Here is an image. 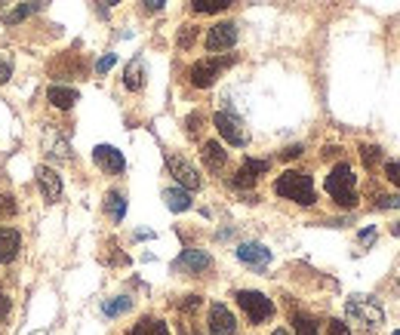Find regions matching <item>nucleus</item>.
I'll list each match as a JSON object with an SVG mask.
<instances>
[{
    "label": "nucleus",
    "instance_id": "1",
    "mask_svg": "<svg viewBox=\"0 0 400 335\" xmlns=\"http://www.w3.org/2000/svg\"><path fill=\"white\" fill-rule=\"evenodd\" d=\"M327 194L345 209L357 206V176L351 173L348 163H336L333 166V173L327 176Z\"/></svg>",
    "mask_w": 400,
    "mask_h": 335
},
{
    "label": "nucleus",
    "instance_id": "2",
    "mask_svg": "<svg viewBox=\"0 0 400 335\" xmlns=\"http://www.w3.org/2000/svg\"><path fill=\"white\" fill-rule=\"evenodd\" d=\"M274 191L280 194V197H287V200H296L299 206H311L314 200H317L311 176H308V173H299V169H287V173H283V176L274 182Z\"/></svg>",
    "mask_w": 400,
    "mask_h": 335
},
{
    "label": "nucleus",
    "instance_id": "3",
    "mask_svg": "<svg viewBox=\"0 0 400 335\" xmlns=\"http://www.w3.org/2000/svg\"><path fill=\"white\" fill-rule=\"evenodd\" d=\"M237 299V305L243 308V314H246V320L250 323H265V320H271L274 317V301L268 299V295H262L256 290H241L234 295Z\"/></svg>",
    "mask_w": 400,
    "mask_h": 335
},
{
    "label": "nucleus",
    "instance_id": "4",
    "mask_svg": "<svg viewBox=\"0 0 400 335\" xmlns=\"http://www.w3.org/2000/svg\"><path fill=\"white\" fill-rule=\"evenodd\" d=\"M345 314L351 317L354 323H360L366 329H376V326H379L382 320H385V314H382V308H379V301L376 299H364V295H354V299H348V305H345Z\"/></svg>",
    "mask_w": 400,
    "mask_h": 335
},
{
    "label": "nucleus",
    "instance_id": "5",
    "mask_svg": "<svg viewBox=\"0 0 400 335\" xmlns=\"http://www.w3.org/2000/svg\"><path fill=\"white\" fill-rule=\"evenodd\" d=\"M234 56H222V59H203L197 62L194 68H191V83H194L197 90H210L215 80H219V74L225 71V68L234 65Z\"/></svg>",
    "mask_w": 400,
    "mask_h": 335
},
{
    "label": "nucleus",
    "instance_id": "6",
    "mask_svg": "<svg viewBox=\"0 0 400 335\" xmlns=\"http://www.w3.org/2000/svg\"><path fill=\"white\" fill-rule=\"evenodd\" d=\"M213 123H215V129H219V136L225 138L228 145L243 148L246 142H250V132H246L243 120H241V117H237V114H231V111H215Z\"/></svg>",
    "mask_w": 400,
    "mask_h": 335
},
{
    "label": "nucleus",
    "instance_id": "7",
    "mask_svg": "<svg viewBox=\"0 0 400 335\" xmlns=\"http://www.w3.org/2000/svg\"><path fill=\"white\" fill-rule=\"evenodd\" d=\"M166 169H169V176H176V182H179L185 191H197L200 185H203V178H200L197 169L191 166L188 160L176 157V154H166Z\"/></svg>",
    "mask_w": 400,
    "mask_h": 335
},
{
    "label": "nucleus",
    "instance_id": "8",
    "mask_svg": "<svg viewBox=\"0 0 400 335\" xmlns=\"http://www.w3.org/2000/svg\"><path fill=\"white\" fill-rule=\"evenodd\" d=\"M176 271H185V274H203V271L213 268V255L203 252V249H185L179 259L173 262Z\"/></svg>",
    "mask_w": 400,
    "mask_h": 335
},
{
    "label": "nucleus",
    "instance_id": "9",
    "mask_svg": "<svg viewBox=\"0 0 400 335\" xmlns=\"http://www.w3.org/2000/svg\"><path fill=\"white\" fill-rule=\"evenodd\" d=\"M234 43H237V25L234 22H219V25H213L210 34H206V50L210 52L231 50Z\"/></svg>",
    "mask_w": 400,
    "mask_h": 335
},
{
    "label": "nucleus",
    "instance_id": "10",
    "mask_svg": "<svg viewBox=\"0 0 400 335\" xmlns=\"http://www.w3.org/2000/svg\"><path fill=\"white\" fill-rule=\"evenodd\" d=\"M92 160H96L99 169H105V173H111V176H117V173L127 169L123 154L117 151V148H111V145H96V148H92Z\"/></svg>",
    "mask_w": 400,
    "mask_h": 335
},
{
    "label": "nucleus",
    "instance_id": "11",
    "mask_svg": "<svg viewBox=\"0 0 400 335\" xmlns=\"http://www.w3.org/2000/svg\"><path fill=\"white\" fill-rule=\"evenodd\" d=\"M237 259H241L246 268L262 271V268H268V262H271V249L262 246V243H241L237 246Z\"/></svg>",
    "mask_w": 400,
    "mask_h": 335
},
{
    "label": "nucleus",
    "instance_id": "12",
    "mask_svg": "<svg viewBox=\"0 0 400 335\" xmlns=\"http://www.w3.org/2000/svg\"><path fill=\"white\" fill-rule=\"evenodd\" d=\"M37 182H41L43 200L46 204H59L62 200V176L52 166H41L37 169Z\"/></svg>",
    "mask_w": 400,
    "mask_h": 335
},
{
    "label": "nucleus",
    "instance_id": "13",
    "mask_svg": "<svg viewBox=\"0 0 400 335\" xmlns=\"http://www.w3.org/2000/svg\"><path fill=\"white\" fill-rule=\"evenodd\" d=\"M210 332L213 335H234L237 332V320H234V314L225 308V305H215L210 308Z\"/></svg>",
    "mask_w": 400,
    "mask_h": 335
},
{
    "label": "nucleus",
    "instance_id": "14",
    "mask_svg": "<svg viewBox=\"0 0 400 335\" xmlns=\"http://www.w3.org/2000/svg\"><path fill=\"white\" fill-rule=\"evenodd\" d=\"M22 249V237L15 228H0V264H10Z\"/></svg>",
    "mask_w": 400,
    "mask_h": 335
},
{
    "label": "nucleus",
    "instance_id": "15",
    "mask_svg": "<svg viewBox=\"0 0 400 335\" xmlns=\"http://www.w3.org/2000/svg\"><path fill=\"white\" fill-rule=\"evenodd\" d=\"M200 157H203L206 169L219 173V169L228 163V151H225V145H222V142H203V148H200Z\"/></svg>",
    "mask_w": 400,
    "mask_h": 335
},
{
    "label": "nucleus",
    "instance_id": "16",
    "mask_svg": "<svg viewBox=\"0 0 400 335\" xmlns=\"http://www.w3.org/2000/svg\"><path fill=\"white\" fill-rule=\"evenodd\" d=\"M123 87H127L129 92H138L145 87V59L142 56L127 65V71H123Z\"/></svg>",
    "mask_w": 400,
    "mask_h": 335
},
{
    "label": "nucleus",
    "instance_id": "17",
    "mask_svg": "<svg viewBox=\"0 0 400 335\" xmlns=\"http://www.w3.org/2000/svg\"><path fill=\"white\" fill-rule=\"evenodd\" d=\"M46 99H50L52 108H62V111H71L74 102L80 99V92L71 90V87H50V92H46Z\"/></svg>",
    "mask_w": 400,
    "mask_h": 335
},
{
    "label": "nucleus",
    "instance_id": "18",
    "mask_svg": "<svg viewBox=\"0 0 400 335\" xmlns=\"http://www.w3.org/2000/svg\"><path fill=\"white\" fill-rule=\"evenodd\" d=\"M41 10H43V0H25V3H19L15 10L3 13V22H6V25H19V22L31 19V15L41 13Z\"/></svg>",
    "mask_w": 400,
    "mask_h": 335
},
{
    "label": "nucleus",
    "instance_id": "19",
    "mask_svg": "<svg viewBox=\"0 0 400 335\" xmlns=\"http://www.w3.org/2000/svg\"><path fill=\"white\" fill-rule=\"evenodd\" d=\"M164 200H166V206L173 209V213H185V209H191V194L182 188H166L164 191Z\"/></svg>",
    "mask_w": 400,
    "mask_h": 335
},
{
    "label": "nucleus",
    "instance_id": "20",
    "mask_svg": "<svg viewBox=\"0 0 400 335\" xmlns=\"http://www.w3.org/2000/svg\"><path fill=\"white\" fill-rule=\"evenodd\" d=\"M129 335H169V326L164 320H157V317H145V320H138Z\"/></svg>",
    "mask_w": 400,
    "mask_h": 335
},
{
    "label": "nucleus",
    "instance_id": "21",
    "mask_svg": "<svg viewBox=\"0 0 400 335\" xmlns=\"http://www.w3.org/2000/svg\"><path fill=\"white\" fill-rule=\"evenodd\" d=\"M105 213L111 215L114 222H123V215H127V197H123L120 191H111L105 197Z\"/></svg>",
    "mask_w": 400,
    "mask_h": 335
},
{
    "label": "nucleus",
    "instance_id": "22",
    "mask_svg": "<svg viewBox=\"0 0 400 335\" xmlns=\"http://www.w3.org/2000/svg\"><path fill=\"white\" fill-rule=\"evenodd\" d=\"M228 6H231V0H191V10L203 13V15L222 13V10H228Z\"/></svg>",
    "mask_w": 400,
    "mask_h": 335
},
{
    "label": "nucleus",
    "instance_id": "23",
    "mask_svg": "<svg viewBox=\"0 0 400 335\" xmlns=\"http://www.w3.org/2000/svg\"><path fill=\"white\" fill-rule=\"evenodd\" d=\"M133 308V299H127V295H117V299H108L102 311H105V317H120V314H127V311Z\"/></svg>",
    "mask_w": 400,
    "mask_h": 335
},
{
    "label": "nucleus",
    "instance_id": "24",
    "mask_svg": "<svg viewBox=\"0 0 400 335\" xmlns=\"http://www.w3.org/2000/svg\"><path fill=\"white\" fill-rule=\"evenodd\" d=\"M360 157H364L366 166H376V163L382 160V148H376V145H364V148H360Z\"/></svg>",
    "mask_w": 400,
    "mask_h": 335
},
{
    "label": "nucleus",
    "instance_id": "25",
    "mask_svg": "<svg viewBox=\"0 0 400 335\" xmlns=\"http://www.w3.org/2000/svg\"><path fill=\"white\" fill-rule=\"evenodd\" d=\"M296 335H317V323L311 317H296Z\"/></svg>",
    "mask_w": 400,
    "mask_h": 335
},
{
    "label": "nucleus",
    "instance_id": "26",
    "mask_svg": "<svg viewBox=\"0 0 400 335\" xmlns=\"http://www.w3.org/2000/svg\"><path fill=\"white\" fill-rule=\"evenodd\" d=\"M114 65H117V56H114V52H108V56H102V59L96 62V74H108Z\"/></svg>",
    "mask_w": 400,
    "mask_h": 335
},
{
    "label": "nucleus",
    "instance_id": "27",
    "mask_svg": "<svg viewBox=\"0 0 400 335\" xmlns=\"http://www.w3.org/2000/svg\"><path fill=\"white\" fill-rule=\"evenodd\" d=\"M6 215H15V200L0 194V219H6Z\"/></svg>",
    "mask_w": 400,
    "mask_h": 335
},
{
    "label": "nucleus",
    "instance_id": "28",
    "mask_svg": "<svg viewBox=\"0 0 400 335\" xmlns=\"http://www.w3.org/2000/svg\"><path fill=\"white\" fill-rule=\"evenodd\" d=\"M50 154H52V157H62V160H71V148H68V142H62V138L52 145Z\"/></svg>",
    "mask_w": 400,
    "mask_h": 335
},
{
    "label": "nucleus",
    "instance_id": "29",
    "mask_svg": "<svg viewBox=\"0 0 400 335\" xmlns=\"http://www.w3.org/2000/svg\"><path fill=\"white\" fill-rule=\"evenodd\" d=\"M194 37H197V28L185 25V28L179 31V46H191V43H194Z\"/></svg>",
    "mask_w": 400,
    "mask_h": 335
},
{
    "label": "nucleus",
    "instance_id": "30",
    "mask_svg": "<svg viewBox=\"0 0 400 335\" xmlns=\"http://www.w3.org/2000/svg\"><path fill=\"white\" fill-rule=\"evenodd\" d=\"M327 335H351V329H348V323H342V320H329Z\"/></svg>",
    "mask_w": 400,
    "mask_h": 335
},
{
    "label": "nucleus",
    "instance_id": "31",
    "mask_svg": "<svg viewBox=\"0 0 400 335\" xmlns=\"http://www.w3.org/2000/svg\"><path fill=\"white\" fill-rule=\"evenodd\" d=\"M385 176L391 178V185L400 188V163H385Z\"/></svg>",
    "mask_w": 400,
    "mask_h": 335
},
{
    "label": "nucleus",
    "instance_id": "32",
    "mask_svg": "<svg viewBox=\"0 0 400 335\" xmlns=\"http://www.w3.org/2000/svg\"><path fill=\"white\" fill-rule=\"evenodd\" d=\"M379 209H397L400 206V194H391V197H379Z\"/></svg>",
    "mask_w": 400,
    "mask_h": 335
},
{
    "label": "nucleus",
    "instance_id": "33",
    "mask_svg": "<svg viewBox=\"0 0 400 335\" xmlns=\"http://www.w3.org/2000/svg\"><path fill=\"white\" fill-rule=\"evenodd\" d=\"M302 151H305L302 145H290V148H283L280 151V157L283 160H296V157H302Z\"/></svg>",
    "mask_w": 400,
    "mask_h": 335
},
{
    "label": "nucleus",
    "instance_id": "34",
    "mask_svg": "<svg viewBox=\"0 0 400 335\" xmlns=\"http://www.w3.org/2000/svg\"><path fill=\"white\" fill-rule=\"evenodd\" d=\"M10 77H13V65H10L6 59H0V87H3V83L10 80Z\"/></svg>",
    "mask_w": 400,
    "mask_h": 335
},
{
    "label": "nucleus",
    "instance_id": "35",
    "mask_svg": "<svg viewBox=\"0 0 400 335\" xmlns=\"http://www.w3.org/2000/svg\"><path fill=\"white\" fill-rule=\"evenodd\" d=\"M164 3H166V0H142V10L145 13H160V10H164Z\"/></svg>",
    "mask_w": 400,
    "mask_h": 335
},
{
    "label": "nucleus",
    "instance_id": "36",
    "mask_svg": "<svg viewBox=\"0 0 400 335\" xmlns=\"http://www.w3.org/2000/svg\"><path fill=\"white\" fill-rule=\"evenodd\" d=\"M197 308H200V295H185L182 311H197Z\"/></svg>",
    "mask_w": 400,
    "mask_h": 335
},
{
    "label": "nucleus",
    "instance_id": "37",
    "mask_svg": "<svg viewBox=\"0 0 400 335\" xmlns=\"http://www.w3.org/2000/svg\"><path fill=\"white\" fill-rule=\"evenodd\" d=\"M6 317H10V299L0 292V320H6Z\"/></svg>",
    "mask_w": 400,
    "mask_h": 335
},
{
    "label": "nucleus",
    "instance_id": "38",
    "mask_svg": "<svg viewBox=\"0 0 400 335\" xmlns=\"http://www.w3.org/2000/svg\"><path fill=\"white\" fill-rule=\"evenodd\" d=\"M373 240H376V231H373V228H369V231H360V243H366V246H369Z\"/></svg>",
    "mask_w": 400,
    "mask_h": 335
},
{
    "label": "nucleus",
    "instance_id": "39",
    "mask_svg": "<svg viewBox=\"0 0 400 335\" xmlns=\"http://www.w3.org/2000/svg\"><path fill=\"white\" fill-rule=\"evenodd\" d=\"M200 129V114H191L188 117V132H197Z\"/></svg>",
    "mask_w": 400,
    "mask_h": 335
},
{
    "label": "nucleus",
    "instance_id": "40",
    "mask_svg": "<svg viewBox=\"0 0 400 335\" xmlns=\"http://www.w3.org/2000/svg\"><path fill=\"white\" fill-rule=\"evenodd\" d=\"M182 335H197V332H191V329H188V326H185V323H182Z\"/></svg>",
    "mask_w": 400,
    "mask_h": 335
},
{
    "label": "nucleus",
    "instance_id": "41",
    "mask_svg": "<svg viewBox=\"0 0 400 335\" xmlns=\"http://www.w3.org/2000/svg\"><path fill=\"white\" fill-rule=\"evenodd\" d=\"M391 234H394V237H400V222L394 224V228H391Z\"/></svg>",
    "mask_w": 400,
    "mask_h": 335
},
{
    "label": "nucleus",
    "instance_id": "42",
    "mask_svg": "<svg viewBox=\"0 0 400 335\" xmlns=\"http://www.w3.org/2000/svg\"><path fill=\"white\" fill-rule=\"evenodd\" d=\"M271 335H292V332H287V329H274Z\"/></svg>",
    "mask_w": 400,
    "mask_h": 335
},
{
    "label": "nucleus",
    "instance_id": "43",
    "mask_svg": "<svg viewBox=\"0 0 400 335\" xmlns=\"http://www.w3.org/2000/svg\"><path fill=\"white\" fill-rule=\"evenodd\" d=\"M102 3H108V6H114V3H120V0H102Z\"/></svg>",
    "mask_w": 400,
    "mask_h": 335
},
{
    "label": "nucleus",
    "instance_id": "44",
    "mask_svg": "<svg viewBox=\"0 0 400 335\" xmlns=\"http://www.w3.org/2000/svg\"><path fill=\"white\" fill-rule=\"evenodd\" d=\"M34 335H46V332H34Z\"/></svg>",
    "mask_w": 400,
    "mask_h": 335
},
{
    "label": "nucleus",
    "instance_id": "45",
    "mask_svg": "<svg viewBox=\"0 0 400 335\" xmlns=\"http://www.w3.org/2000/svg\"><path fill=\"white\" fill-rule=\"evenodd\" d=\"M394 335H400V329H397V332H394Z\"/></svg>",
    "mask_w": 400,
    "mask_h": 335
},
{
    "label": "nucleus",
    "instance_id": "46",
    "mask_svg": "<svg viewBox=\"0 0 400 335\" xmlns=\"http://www.w3.org/2000/svg\"><path fill=\"white\" fill-rule=\"evenodd\" d=\"M252 3H256V0H252Z\"/></svg>",
    "mask_w": 400,
    "mask_h": 335
},
{
    "label": "nucleus",
    "instance_id": "47",
    "mask_svg": "<svg viewBox=\"0 0 400 335\" xmlns=\"http://www.w3.org/2000/svg\"><path fill=\"white\" fill-rule=\"evenodd\" d=\"M0 3H3V0H0Z\"/></svg>",
    "mask_w": 400,
    "mask_h": 335
}]
</instances>
